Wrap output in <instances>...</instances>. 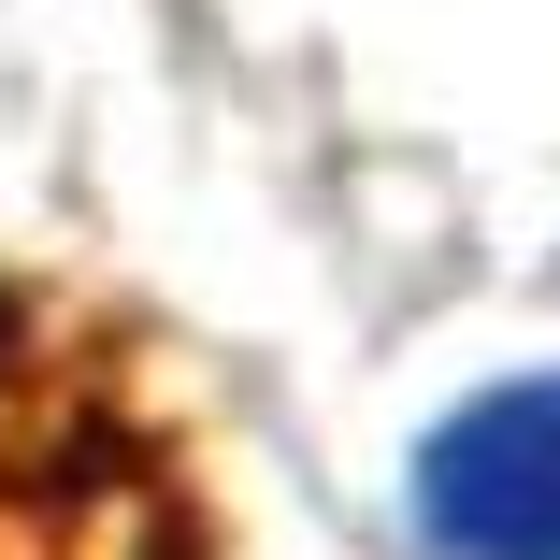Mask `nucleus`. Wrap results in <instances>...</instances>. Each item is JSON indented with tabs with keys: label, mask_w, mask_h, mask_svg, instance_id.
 Instances as JSON below:
<instances>
[{
	"label": "nucleus",
	"mask_w": 560,
	"mask_h": 560,
	"mask_svg": "<svg viewBox=\"0 0 560 560\" xmlns=\"http://www.w3.org/2000/svg\"><path fill=\"white\" fill-rule=\"evenodd\" d=\"M0 560H231V475L159 330L0 273Z\"/></svg>",
	"instance_id": "obj_1"
},
{
	"label": "nucleus",
	"mask_w": 560,
	"mask_h": 560,
	"mask_svg": "<svg viewBox=\"0 0 560 560\" xmlns=\"http://www.w3.org/2000/svg\"><path fill=\"white\" fill-rule=\"evenodd\" d=\"M417 546L431 560H560V374L475 388L417 445Z\"/></svg>",
	"instance_id": "obj_2"
}]
</instances>
